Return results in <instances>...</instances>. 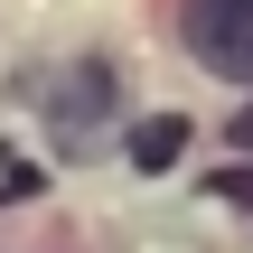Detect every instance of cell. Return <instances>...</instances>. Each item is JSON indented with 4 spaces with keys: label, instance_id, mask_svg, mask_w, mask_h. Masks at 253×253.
I'll use <instances>...</instances> for the list:
<instances>
[{
    "label": "cell",
    "instance_id": "7a4b0ae2",
    "mask_svg": "<svg viewBox=\"0 0 253 253\" xmlns=\"http://www.w3.org/2000/svg\"><path fill=\"white\" fill-rule=\"evenodd\" d=\"M178 47L207 75L253 84V0H178Z\"/></svg>",
    "mask_w": 253,
    "mask_h": 253
},
{
    "label": "cell",
    "instance_id": "277c9868",
    "mask_svg": "<svg viewBox=\"0 0 253 253\" xmlns=\"http://www.w3.org/2000/svg\"><path fill=\"white\" fill-rule=\"evenodd\" d=\"M235 150H253V103H244V113H235Z\"/></svg>",
    "mask_w": 253,
    "mask_h": 253
},
{
    "label": "cell",
    "instance_id": "6da1fadb",
    "mask_svg": "<svg viewBox=\"0 0 253 253\" xmlns=\"http://www.w3.org/2000/svg\"><path fill=\"white\" fill-rule=\"evenodd\" d=\"M113 103H122L113 56H75V66H56V84H47V131H56V150H94L103 122H113Z\"/></svg>",
    "mask_w": 253,
    "mask_h": 253
},
{
    "label": "cell",
    "instance_id": "3957f363",
    "mask_svg": "<svg viewBox=\"0 0 253 253\" xmlns=\"http://www.w3.org/2000/svg\"><path fill=\"white\" fill-rule=\"evenodd\" d=\"M131 169L141 178H160V169H178V150H188V113H150V122H131Z\"/></svg>",
    "mask_w": 253,
    "mask_h": 253
}]
</instances>
